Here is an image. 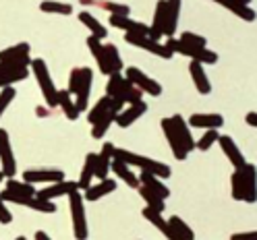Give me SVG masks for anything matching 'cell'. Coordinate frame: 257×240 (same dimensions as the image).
<instances>
[{
    "instance_id": "cell-8",
    "label": "cell",
    "mask_w": 257,
    "mask_h": 240,
    "mask_svg": "<svg viewBox=\"0 0 257 240\" xmlns=\"http://www.w3.org/2000/svg\"><path fill=\"white\" fill-rule=\"evenodd\" d=\"M71 201V215H73V232L77 240L87 238V219H85V205H83V195L79 193V188L69 195Z\"/></svg>"
},
{
    "instance_id": "cell-35",
    "label": "cell",
    "mask_w": 257,
    "mask_h": 240,
    "mask_svg": "<svg viewBox=\"0 0 257 240\" xmlns=\"http://www.w3.org/2000/svg\"><path fill=\"white\" fill-rule=\"evenodd\" d=\"M93 164H95V153H87V155H85L83 170H81V176H79V180H77L79 190H85V188L91 184V178H93Z\"/></svg>"
},
{
    "instance_id": "cell-24",
    "label": "cell",
    "mask_w": 257,
    "mask_h": 240,
    "mask_svg": "<svg viewBox=\"0 0 257 240\" xmlns=\"http://www.w3.org/2000/svg\"><path fill=\"white\" fill-rule=\"evenodd\" d=\"M189 73H191V79H193V83H195L197 91L201 95H207V93H212V83H210V79H207L205 71H203V65L197 60H191L189 62Z\"/></svg>"
},
{
    "instance_id": "cell-1",
    "label": "cell",
    "mask_w": 257,
    "mask_h": 240,
    "mask_svg": "<svg viewBox=\"0 0 257 240\" xmlns=\"http://www.w3.org/2000/svg\"><path fill=\"white\" fill-rule=\"evenodd\" d=\"M87 46H89V52L91 56L98 60V67L102 75H112V73H120L122 71V58L120 52L114 44H102L100 38L89 36L87 38Z\"/></svg>"
},
{
    "instance_id": "cell-11",
    "label": "cell",
    "mask_w": 257,
    "mask_h": 240,
    "mask_svg": "<svg viewBox=\"0 0 257 240\" xmlns=\"http://www.w3.org/2000/svg\"><path fill=\"white\" fill-rule=\"evenodd\" d=\"M0 162H3V172L7 178H15L17 162H15V153L11 147V137L5 129H0Z\"/></svg>"
},
{
    "instance_id": "cell-12",
    "label": "cell",
    "mask_w": 257,
    "mask_h": 240,
    "mask_svg": "<svg viewBox=\"0 0 257 240\" xmlns=\"http://www.w3.org/2000/svg\"><path fill=\"white\" fill-rule=\"evenodd\" d=\"M0 62H7V65L13 67H27L31 65V58H29V46L27 44H17V46H11L7 50L0 52Z\"/></svg>"
},
{
    "instance_id": "cell-13",
    "label": "cell",
    "mask_w": 257,
    "mask_h": 240,
    "mask_svg": "<svg viewBox=\"0 0 257 240\" xmlns=\"http://www.w3.org/2000/svg\"><path fill=\"white\" fill-rule=\"evenodd\" d=\"M148 112V104L146 102H135V104H126V108H122L118 114H116V118H114V122L120 126V129H128L137 118H141L143 114Z\"/></svg>"
},
{
    "instance_id": "cell-47",
    "label": "cell",
    "mask_w": 257,
    "mask_h": 240,
    "mask_svg": "<svg viewBox=\"0 0 257 240\" xmlns=\"http://www.w3.org/2000/svg\"><path fill=\"white\" fill-rule=\"evenodd\" d=\"M48 110H50V108H48ZM48 110H46L44 106H40V108H38L36 112H38V116H46V114H48Z\"/></svg>"
},
{
    "instance_id": "cell-34",
    "label": "cell",
    "mask_w": 257,
    "mask_h": 240,
    "mask_svg": "<svg viewBox=\"0 0 257 240\" xmlns=\"http://www.w3.org/2000/svg\"><path fill=\"white\" fill-rule=\"evenodd\" d=\"M77 17H79V21H81V23L91 31V36L100 38V40H104V38L108 36V29H104V25H102L98 19H95L91 13H79Z\"/></svg>"
},
{
    "instance_id": "cell-33",
    "label": "cell",
    "mask_w": 257,
    "mask_h": 240,
    "mask_svg": "<svg viewBox=\"0 0 257 240\" xmlns=\"http://www.w3.org/2000/svg\"><path fill=\"white\" fill-rule=\"evenodd\" d=\"M116 114H118V112H116L114 108H110V110L106 112V114H104L102 118L95 120V122H93V129H91V137H93V139H102V137L106 135V131L110 129V124L114 122Z\"/></svg>"
},
{
    "instance_id": "cell-15",
    "label": "cell",
    "mask_w": 257,
    "mask_h": 240,
    "mask_svg": "<svg viewBox=\"0 0 257 240\" xmlns=\"http://www.w3.org/2000/svg\"><path fill=\"white\" fill-rule=\"evenodd\" d=\"M110 25L122 29L124 34H139V36H148L150 27L141 21H133L128 15H110Z\"/></svg>"
},
{
    "instance_id": "cell-10",
    "label": "cell",
    "mask_w": 257,
    "mask_h": 240,
    "mask_svg": "<svg viewBox=\"0 0 257 240\" xmlns=\"http://www.w3.org/2000/svg\"><path fill=\"white\" fill-rule=\"evenodd\" d=\"M124 77L135 87H139L143 93H148V95H162V85H160L158 81H154L150 75H146V73H143L141 69H137V67H128L124 71Z\"/></svg>"
},
{
    "instance_id": "cell-18",
    "label": "cell",
    "mask_w": 257,
    "mask_h": 240,
    "mask_svg": "<svg viewBox=\"0 0 257 240\" xmlns=\"http://www.w3.org/2000/svg\"><path fill=\"white\" fill-rule=\"evenodd\" d=\"M187 124L191 129H222L224 118L216 112H199V114H193Z\"/></svg>"
},
{
    "instance_id": "cell-32",
    "label": "cell",
    "mask_w": 257,
    "mask_h": 240,
    "mask_svg": "<svg viewBox=\"0 0 257 240\" xmlns=\"http://www.w3.org/2000/svg\"><path fill=\"white\" fill-rule=\"evenodd\" d=\"M58 108H62L64 116H67L69 120H77V118H79V114H81V112L77 110L75 102L71 100L69 89H58Z\"/></svg>"
},
{
    "instance_id": "cell-45",
    "label": "cell",
    "mask_w": 257,
    "mask_h": 240,
    "mask_svg": "<svg viewBox=\"0 0 257 240\" xmlns=\"http://www.w3.org/2000/svg\"><path fill=\"white\" fill-rule=\"evenodd\" d=\"M245 120H247V124H249V126H253V129L257 126V116H255V112H249V114L245 116Z\"/></svg>"
},
{
    "instance_id": "cell-48",
    "label": "cell",
    "mask_w": 257,
    "mask_h": 240,
    "mask_svg": "<svg viewBox=\"0 0 257 240\" xmlns=\"http://www.w3.org/2000/svg\"><path fill=\"white\" fill-rule=\"evenodd\" d=\"M253 236V232H249V234H234L232 238H251Z\"/></svg>"
},
{
    "instance_id": "cell-22",
    "label": "cell",
    "mask_w": 257,
    "mask_h": 240,
    "mask_svg": "<svg viewBox=\"0 0 257 240\" xmlns=\"http://www.w3.org/2000/svg\"><path fill=\"white\" fill-rule=\"evenodd\" d=\"M112 151H114V145L112 143H106L102 147L100 153H95V164H93V178H106L110 172V162H112Z\"/></svg>"
},
{
    "instance_id": "cell-17",
    "label": "cell",
    "mask_w": 257,
    "mask_h": 240,
    "mask_svg": "<svg viewBox=\"0 0 257 240\" xmlns=\"http://www.w3.org/2000/svg\"><path fill=\"white\" fill-rule=\"evenodd\" d=\"M27 77H29L27 67H13V65H7V62H0V89L13 83L25 81Z\"/></svg>"
},
{
    "instance_id": "cell-2",
    "label": "cell",
    "mask_w": 257,
    "mask_h": 240,
    "mask_svg": "<svg viewBox=\"0 0 257 240\" xmlns=\"http://www.w3.org/2000/svg\"><path fill=\"white\" fill-rule=\"evenodd\" d=\"M108 77L110 79H108V85H106V95H108L110 100H114L120 106L135 104V102H141L143 100V95H146V93H143L139 87H135L120 73H112Z\"/></svg>"
},
{
    "instance_id": "cell-3",
    "label": "cell",
    "mask_w": 257,
    "mask_h": 240,
    "mask_svg": "<svg viewBox=\"0 0 257 240\" xmlns=\"http://www.w3.org/2000/svg\"><path fill=\"white\" fill-rule=\"evenodd\" d=\"M91 85H93V71L89 67H77V69L71 71V75H69V93L77 98L75 106H77L79 112L87 110Z\"/></svg>"
},
{
    "instance_id": "cell-19",
    "label": "cell",
    "mask_w": 257,
    "mask_h": 240,
    "mask_svg": "<svg viewBox=\"0 0 257 240\" xmlns=\"http://www.w3.org/2000/svg\"><path fill=\"white\" fill-rule=\"evenodd\" d=\"M67 174L62 170H46V168H40V170H25L23 172V180L25 182H58V180H64Z\"/></svg>"
},
{
    "instance_id": "cell-4",
    "label": "cell",
    "mask_w": 257,
    "mask_h": 240,
    "mask_svg": "<svg viewBox=\"0 0 257 240\" xmlns=\"http://www.w3.org/2000/svg\"><path fill=\"white\" fill-rule=\"evenodd\" d=\"M230 188L236 201L255 203V166L245 164L240 168H234L230 176Z\"/></svg>"
},
{
    "instance_id": "cell-29",
    "label": "cell",
    "mask_w": 257,
    "mask_h": 240,
    "mask_svg": "<svg viewBox=\"0 0 257 240\" xmlns=\"http://www.w3.org/2000/svg\"><path fill=\"white\" fill-rule=\"evenodd\" d=\"M110 108H114L116 112H120L124 106H120V104H116L114 100H110L108 98V95H104V98H100L98 102H95V106L91 108V112H89V114H87V120H89V124H93L95 120H98V118H102L104 114H106V112L110 110Z\"/></svg>"
},
{
    "instance_id": "cell-39",
    "label": "cell",
    "mask_w": 257,
    "mask_h": 240,
    "mask_svg": "<svg viewBox=\"0 0 257 240\" xmlns=\"http://www.w3.org/2000/svg\"><path fill=\"white\" fill-rule=\"evenodd\" d=\"M7 188L9 190H13V193H17V195H21V197H34L38 190H36V186L31 184V182H19V180H15V178H9L7 180Z\"/></svg>"
},
{
    "instance_id": "cell-6",
    "label": "cell",
    "mask_w": 257,
    "mask_h": 240,
    "mask_svg": "<svg viewBox=\"0 0 257 240\" xmlns=\"http://www.w3.org/2000/svg\"><path fill=\"white\" fill-rule=\"evenodd\" d=\"M168 50L172 52V54H181V56H189L191 60H197V62H201V65H216L218 62V54L216 52H212V50H207V48L203 46H191V44H187V42H181L179 38H168L166 40V44H164Z\"/></svg>"
},
{
    "instance_id": "cell-46",
    "label": "cell",
    "mask_w": 257,
    "mask_h": 240,
    "mask_svg": "<svg viewBox=\"0 0 257 240\" xmlns=\"http://www.w3.org/2000/svg\"><path fill=\"white\" fill-rule=\"evenodd\" d=\"M36 240H50V236L46 232H36Z\"/></svg>"
},
{
    "instance_id": "cell-26",
    "label": "cell",
    "mask_w": 257,
    "mask_h": 240,
    "mask_svg": "<svg viewBox=\"0 0 257 240\" xmlns=\"http://www.w3.org/2000/svg\"><path fill=\"white\" fill-rule=\"evenodd\" d=\"M170 120H172V124H174L176 133H179V137H181V141H183L185 149L191 153L193 149H195V139H193V135H191V126L187 124V120H185L181 114L170 116Z\"/></svg>"
},
{
    "instance_id": "cell-31",
    "label": "cell",
    "mask_w": 257,
    "mask_h": 240,
    "mask_svg": "<svg viewBox=\"0 0 257 240\" xmlns=\"http://www.w3.org/2000/svg\"><path fill=\"white\" fill-rule=\"evenodd\" d=\"M85 7H98L102 11H108L112 15H128L131 13V7L128 5H118V3H110V0H79Z\"/></svg>"
},
{
    "instance_id": "cell-20",
    "label": "cell",
    "mask_w": 257,
    "mask_h": 240,
    "mask_svg": "<svg viewBox=\"0 0 257 240\" xmlns=\"http://www.w3.org/2000/svg\"><path fill=\"white\" fill-rule=\"evenodd\" d=\"M181 0H166V19H164V31L162 36L172 38L179 29V17H181Z\"/></svg>"
},
{
    "instance_id": "cell-9",
    "label": "cell",
    "mask_w": 257,
    "mask_h": 240,
    "mask_svg": "<svg viewBox=\"0 0 257 240\" xmlns=\"http://www.w3.org/2000/svg\"><path fill=\"white\" fill-rule=\"evenodd\" d=\"M124 40L131 44V46H137L141 48V50H148L160 58H164V60H170L172 58V52L168 50V48L164 44H160L158 40H152L150 36H139V34H124Z\"/></svg>"
},
{
    "instance_id": "cell-36",
    "label": "cell",
    "mask_w": 257,
    "mask_h": 240,
    "mask_svg": "<svg viewBox=\"0 0 257 240\" xmlns=\"http://www.w3.org/2000/svg\"><path fill=\"white\" fill-rule=\"evenodd\" d=\"M137 188H139V195L143 197V201H146V203L152 207V209H156V211H164V201H166V199H162L158 193H154L152 188L143 186V184H139Z\"/></svg>"
},
{
    "instance_id": "cell-38",
    "label": "cell",
    "mask_w": 257,
    "mask_h": 240,
    "mask_svg": "<svg viewBox=\"0 0 257 240\" xmlns=\"http://www.w3.org/2000/svg\"><path fill=\"white\" fill-rule=\"evenodd\" d=\"M42 13H50V15H71L73 13V5L69 3H56V0H44L40 5Z\"/></svg>"
},
{
    "instance_id": "cell-42",
    "label": "cell",
    "mask_w": 257,
    "mask_h": 240,
    "mask_svg": "<svg viewBox=\"0 0 257 240\" xmlns=\"http://www.w3.org/2000/svg\"><path fill=\"white\" fill-rule=\"evenodd\" d=\"M15 95H17V91H15L13 85H7V87L0 89V116L5 114V110L9 108V104L15 100Z\"/></svg>"
},
{
    "instance_id": "cell-28",
    "label": "cell",
    "mask_w": 257,
    "mask_h": 240,
    "mask_svg": "<svg viewBox=\"0 0 257 240\" xmlns=\"http://www.w3.org/2000/svg\"><path fill=\"white\" fill-rule=\"evenodd\" d=\"M137 178H139V184L152 188L154 193H158L162 199H166V197L170 195V190H168V186L164 184V180H160L156 174H152V172H148V170H141V176H137Z\"/></svg>"
},
{
    "instance_id": "cell-21",
    "label": "cell",
    "mask_w": 257,
    "mask_h": 240,
    "mask_svg": "<svg viewBox=\"0 0 257 240\" xmlns=\"http://www.w3.org/2000/svg\"><path fill=\"white\" fill-rule=\"evenodd\" d=\"M216 143H220V147H222L224 155L228 157V162H230L234 168H240V166H245V164H247L245 155L240 153V149L236 147V143H234V141H232L228 135H220Z\"/></svg>"
},
{
    "instance_id": "cell-14",
    "label": "cell",
    "mask_w": 257,
    "mask_h": 240,
    "mask_svg": "<svg viewBox=\"0 0 257 240\" xmlns=\"http://www.w3.org/2000/svg\"><path fill=\"white\" fill-rule=\"evenodd\" d=\"M79 186H77V182H71V180H58V182H50V186H46V188H42V190H38L36 193V197H40V199H48V201H54V199H58V197H69L73 190H77Z\"/></svg>"
},
{
    "instance_id": "cell-30",
    "label": "cell",
    "mask_w": 257,
    "mask_h": 240,
    "mask_svg": "<svg viewBox=\"0 0 257 240\" xmlns=\"http://www.w3.org/2000/svg\"><path fill=\"white\" fill-rule=\"evenodd\" d=\"M214 3H218L220 7H224V9H228L230 13H234L236 17H240V19H245V21H255V11L249 7V5H238V3H234V0H214Z\"/></svg>"
},
{
    "instance_id": "cell-44",
    "label": "cell",
    "mask_w": 257,
    "mask_h": 240,
    "mask_svg": "<svg viewBox=\"0 0 257 240\" xmlns=\"http://www.w3.org/2000/svg\"><path fill=\"white\" fill-rule=\"evenodd\" d=\"M13 221V213L9 211V207L5 205V201L0 199V223H11Z\"/></svg>"
},
{
    "instance_id": "cell-37",
    "label": "cell",
    "mask_w": 257,
    "mask_h": 240,
    "mask_svg": "<svg viewBox=\"0 0 257 240\" xmlns=\"http://www.w3.org/2000/svg\"><path fill=\"white\" fill-rule=\"evenodd\" d=\"M168 223H170V228L174 230V234H176V238H179V240H193V238H195L193 230L187 226V223H185L179 215H172V217L168 219Z\"/></svg>"
},
{
    "instance_id": "cell-40",
    "label": "cell",
    "mask_w": 257,
    "mask_h": 240,
    "mask_svg": "<svg viewBox=\"0 0 257 240\" xmlns=\"http://www.w3.org/2000/svg\"><path fill=\"white\" fill-rule=\"evenodd\" d=\"M25 207H29V209H34V211H40V213H54V211H56L54 201L40 199V197H31Z\"/></svg>"
},
{
    "instance_id": "cell-7",
    "label": "cell",
    "mask_w": 257,
    "mask_h": 240,
    "mask_svg": "<svg viewBox=\"0 0 257 240\" xmlns=\"http://www.w3.org/2000/svg\"><path fill=\"white\" fill-rule=\"evenodd\" d=\"M29 67H31V71H34V75L38 79V85L42 89V95H44L48 108H58V89H56V85L52 81V77H50L48 65L42 58H36V60H31Z\"/></svg>"
},
{
    "instance_id": "cell-49",
    "label": "cell",
    "mask_w": 257,
    "mask_h": 240,
    "mask_svg": "<svg viewBox=\"0 0 257 240\" xmlns=\"http://www.w3.org/2000/svg\"><path fill=\"white\" fill-rule=\"evenodd\" d=\"M234 3H238V5H251V0H234Z\"/></svg>"
},
{
    "instance_id": "cell-23",
    "label": "cell",
    "mask_w": 257,
    "mask_h": 240,
    "mask_svg": "<svg viewBox=\"0 0 257 240\" xmlns=\"http://www.w3.org/2000/svg\"><path fill=\"white\" fill-rule=\"evenodd\" d=\"M141 215L146 217L150 223H154V226L162 232L166 238H170V240H179L176 238V234H174V230L170 228V223H168V219H164V215H162V211H156V209H152L150 205H146V209L141 211Z\"/></svg>"
},
{
    "instance_id": "cell-27",
    "label": "cell",
    "mask_w": 257,
    "mask_h": 240,
    "mask_svg": "<svg viewBox=\"0 0 257 240\" xmlns=\"http://www.w3.org/2000/svg\"><path fill=\"white\" fill-rule=\"evenodd\" d=\"M110 170L114 172V176H118V178H122V182H124V184L133 186V188H137V186H139V178H137V176L131 172V168H128V166L122 162V159H118V157L112 155Z\"/></svg>"
},
{
    "instance_id": "cell-16",
    "label": "cell",
    "mask_w": 257,
    "mask_h": 240,
    "mask_svg": "<svg viewBox=\"0 0 257 240\" xmlns=\"http://www.w3.org/2000/svg\"><path fill=\"white\" fill-rule=\"evenodd\" d=\"M162 131H164V135H166V139H168V145H170V149H172V155H174L176 159H181V162H183V159H187L189 151L185 149L183 141H181L179 133H176V129H174V124H172L170 118H164V120H162Z\"/></svg>"
},
{
    "instance_id": "cell-25",
    "label": "cell",
    "mask_w": 257,
    "mask_h": 240,
    "mask_svg": "<svg viewBox=\"0 0 257 240\" xmlns=\"http://www.w3.org/2000/svg\"><path fill=\"white\" fill-rule=\"evenodd\" d=\"M112 190H116V180H112V178H108V176H106V178H102L98 184H89V186L85 188L83 199H87V201H98V199L110 195Z\"/></svg>"
},
{
    "instance_id": "cell-50",
    "label": "cell",
    "mask_w": 257,
    "mask_h": 240,
    "mask_svg": "<svg viewBox=\"0 0 257 240\" xmlns=\"http://www.w3.org/2000/svg\"><path fill=\"white\" fill-rule=\"evenodd\" d=\"M5 178H7V176H5V172H3V170H0V182H3Z\"/></svg>"
},
{
    "instance_id": "cell-41",
    "label": "cell",
    "mask_w": 257,
    "mask_h": 240,
    "mask_svg": "<svg viewBox=\"0 0 257 240\" xmlns=\"http://www.w3.org/2000/svg\"><path fill=\"white\" fill-rule=\"evenodd\" d=\"M218 137H220V133H218V129H207L205 131V135L195 143V149H199V151H207L210 149L214 143L218 141Z\"/></svg>"
},
{
    "instance_id": "cell-43",
    "label": "cell",
    "mask_w": 257,
    "mask_h": 240,
    "mask_svg": "<svg viewBox=\"0 0 257 240\" xmlns=\"http://www.w3.org/2000/svg\"><path fill=\"white\" fill-rule=\"evenodd\" d=\"M179 40H181V42H187V44H191V46H201V48L207 46V40H205L203 36L193 34V31H183Z\"/></svg>"
},
{
    "instance_id": "cell-5",
    "label": "cell",
    "mask_w": 257,
    "mask_h": 240,
    "mask_svg": "<svg viewBox=\"0 0 257 240\" xmlns=\"http://www.w3.org/2000/svg\"><path fill=\"white\" fill-rule=\"evenodd\" d=\"M112 155L122 159V162L126 166H137L141 170H148L152 174H156L158 178H170V166L162 164V162H156V159L152 157H146V155H139V153H133V151H126V149H120V147H114V151H112Z\"/></svg>"
}]
</instances>
